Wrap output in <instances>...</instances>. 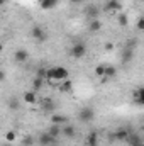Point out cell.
<instances>
[{
	"label": "cell",
	"mask_w": 144,
	"mask_h": 146,
	"mask_svg": "<svg viewBox=\"0 0 144 146\" xmlns=\"http://www.w3.org/2000/svg\"><path fill=\"white\" fill-rule=\"evenodd\" d=\"M68 76H70V72L65 66L48 68V80L49 82H63V80H68Z\"/></svg>",
	"instance_id": "6da1fadb"
},
{
	"label": "cell",
	"mask_w": 144,
	"mask_h": 146,
	"mask_svg": "<svg viewBox=\"0 0 144 146\" xmlns=\"http://www.w3.org/2000/svg\"><path fill=\"white\" fill-rule=\"evenodd\" d=\"M78 119L81 121V122H92L93 119H95V109L92 107V106H85V107H81V109L78 110Z\"/></svg>",
	"instance_id": "7a4b0ae2"
},
{
	"label": "cell",
	"mask_w": 144,
	"mask_h": 146,
	"mask_svg": "<svg viewBox=\"0 0 144 146\" xmlns=\"http://www.w3.org/2000/svg\"><path fill=\"white\" fill-rule=\"evenodd\" d=\"M85 54H87V44L85 42H75L71 48H70V56L71 58L81 60Z\"/></svg>",
	"instance_id": "3957f363"
},
{
	"label": "cell",
	"mask_w": 144,
	"mask_h": 146,
	"mask_svg": "<svg viewBox=\"0 0 144 146\" xmlns=\"http://www.w3.org/2000/svg\"><path fill=\"white\" fill-rule=\"evenodd\" d=\"M37 143H39L41 146H53V145H58V139H56L54 136H51L48 131H44V133L39 134Z\"/></svg>",
	"instance_id": "277c9868"
},
{
	"label": "cell",
	"mask_w": 144,
	"mask_h": 146,
	"mask_svg": "<svg viewBox=\"0 0 144 146\" xmlns=\"http://www.w3.org/2000/svg\"><path fill=\"white\" fill-rule=\"evenodd\" d=\"M31 36H32V39H36V41H46L48 34H46V31L41 26H34L31 29Z\"/></svg>",
	"instance_id": "5b68a950"
},
{
	"label": "cell",
	"mask_w": 144,
	"mask_h": 146,
	"mask_svg": "<svg viewBox=\"0 0 144 146\" xmlns=\"http://www.w3.org/2000/svg\"><path fill=\"white\" fill-rule=\"evenodd\" d=\"M132 58H134V49L124 46V48H122V53H120V60H122V63H131Z\"/></svg>",
	"instance_id": "8992f818"
},
{
	"label": "cell",
	"mask_w": 144,
	"mask_h": 146,
	"mask_svg": "<svg viewBox=\"0 0 144 146\" xmlns=\"http://www.w3.org/2000/svg\"><path fill=\"white\" fill-rule=\"evenodd\" d=\"M27 60H29L27 49H17V51L14 53V61H15V63H24V61H27Z\"/></svg>",
	"instance_id": "52a82bcc"
},
{
	"label": "cell",
	"mask_w": 144,
	"mask_h": 146,
	"mask_svg": "<svg viewBox=\"0 0 144 146\" xmlns=\"http://www.w3.org/2000/svg\"><path fill=\"white\" fill-rule=\"evenodd\" d=\"M85 15L88 21H93V19H98V9L95 5H87L85 9Z\"/></svg>",
	"instance_id": "ba28073f"
},
{
	"label": "cell",
	"mask_w": 144,
	"mask_h": 146,
	"mask_svg": "<svg viewBox=\"0 0 144 146\" xmlns=\"http://www.w3.org/2000/svg\"><path fill=\"white\" fill-rule=\"evenodd\" d=\"M22 99H24V102H27V104H36L37 100H39V99H37V92H34L32 88H31V90H26Z\"/></svg>",
	"instance_id": "9c48e42d"
},
{
	"label": "cell",
	"mask_w": 144,
	"mask_h": 146,
	"mask_svg": "<svg viewBox=\"0 0 144 146\" xmlns=\"http://www.w3.org/2000/svg\"><path fill=\"white\" fill-rule=\"evenodd\" d=\"M63 136H66L68 139H73L76 136V127L71 126V124H65L63 126Z\"/></svg>",
	"instance_id": "30bf717a"
},
{
	"label": "cell",
	"mask_w": 144,
	"mask_h": 146,
	"mask_svg": "<svg viewBox=\"0 0 144 146\" xmlns=\"http://www.w3.org/2000/svg\"><path fill=\"white\" fill-rule=\"evenodd\" d=\"M51 124H58V126H65L68 124V119L61 114H51Z\"/></svg>",
	"instance_id": "8fae6325"
},
{
	"label": "cell",
	"mask_w": 144,
	"mask_h": 146,
	"mask_svg": "<svg viewBox=\"0 0 144 146\" xmlns=\"http://www.w3.org/2000/svg\"><path fill=\"white\" fill-rule=\"evenodd\" d=\"M114 139L115 141H127L129 139V133H127V129H117L115 133H114Z\"/></svg>",
	"instance_id": "7c38bea8"
},
{
	"label": "cell",
	"mask_w": 144,
	"mask_h": 146,
	"mask_svg": "<svg viewBox=\"0 0 144 146\" xmlns=\"http://www.w3.org/2000/svg\"><path fill=\"white\" fill-rule=\"evenodd\" d=\"M85 141H87V146H97L98 145V133L97 131H90Z\"/></svg>",
	"instance_id": "4fadbf2b"
},
{
	"label": "cell",
	"mask_w": 144,
	"mask_h": 146,
	"mask_svg": "<svg viewBox=\"0 0 144 146\" xmlns=\"http://www.w3.org/2000/svg\"><path fill=\"white\" fill-rule=\"evenodd\" d=\"M105 9L108 12L110 10H122V3H120V0H107L105 2Z\"/></svg>",
	"instance_id": "5bb4252c"
},
{
	"label": "cell",
	"mask_w": 144,
	"mask_h": 146,
	"mask_svg": "<svg viewBox=\"0 0 144 146\" xmlns=\"http://www.w3.org/2000/svg\"><path fill=\"white\" fill-rule=\"evenodd\" d=\"M100 29H102V22H100V19H93V21L88 22V31H90V33H98Z\"/></svg>",
	"instance_id": "9a60e30c"
},
{
	"label": "cell",
	"mask_w": 144,
	"mask_h": 146,
	"mask_svg": "<svg viewBox=\"0 0 144 146\" xmlns=\"http://www.w3.org/2000/svg\"><path fill=\"white\" fill-rule=\"evenodd\" d=\"M48 133L58 139V136H59V134H63V126H58V124H51V127L48 129Z\"/></svg>",
	"instance_id": "2e32d148"
},
{
	"label": "cell",
	"mask_w": 144,
	"mask_h": 146,
	"mask_svg": "<svg viewBox=\"0 0 144 146\" xmlns=\"http://www.w3.org/2000/svg\"><path fill=\"white\" fill-rule=\"evenodd\" d=\"M58 2H59V0H44V2L39 3V5H41L42 10H51V9H54V7L58 5Z\"/></svg>",
	"instance_id": "e0dca14e"
},
{
	"label": "cell",
	"mask_w": 144,
	"mask_h": 146,
	"mask_svg": "<svg viewBox=\"0 0 144 146\" xmlns=\"http://www.w3.org/2000/svg\"><path fill=\"white\" fill-rule=\"evenodd\" d=\"M117 24H119L120 27H127V24H129V17H127V14L120 12V14L117 15Z\"/></svg>",
	"instance_id": "ac0fdd59"
},
{
	"label": "cell",
	"mask_w": 144,
	"mask_h": 146,
	"mask_svg": "<svg viewBox=\"0 0 144 146\" xmlns=\"http://www.w3.org/2000/svg\"><path fill=\"white\" fill-rule=\"evenodd\" d=\"M134 99L137 104H143L144 106V87H139L136 92H134Z\"/></svg>",
	"instance_id": "d6986e66"
},
{
	"label": "cell",
	"mask_w": 144,
	"mask_h": 146,
	"mask_svg": "<svg viewBox=\"0 0 144 146\" xmlns=\"http://www.w3.org/2000/svg\"><path fill=\"white\" fill-rule=\"evenodd\" d=\"M42 87H44V78H39V76H36V78L32 80V90H34V92H39Z\"/></svg>",
	"instance_id": "ffe728a7"
},
{
	"label": "cell",
	"mask_w": 144,
	"mask_h": 146,
	"mask_svg": "<svg viewBox=\"0 0 144 146\" xmlns=\"http://www.w3.org/2000/svg\"><path fill=\"white\" fill-rule=\"evenodd\" d=\"M115 75H117V68H115L114 65H105V76L112 78V76H115Z\"/></svg>",
	"instance_id": "44dd1931"
},
{
	"label": "cell",
	"mask_w": 144,
	"mask_h": 146,
	"mask_svg": "<svg viewBox=\"0 0 144 146\" xmlns=\"http://www.w3.org/2000/svg\"><path fill=\"white\" fill-rule=\"evenodd\" d=\"M15 139H17V133H15L14 129H10V131H7V133H5V141L12 143V141H15Z\"/></svg>",
	"instance_id": "7402d4cb"
},
{
	"label": "cell",
	"mask_w": 144,
	"mask_h": 146,
	"mask_svg": "<svg viewBox=\"0 0 144 146\" xmlns=\"http://www.w3.org/2000/svg\"><path fill=\"white\" fill-rule=\"evenodd\" d=\"M95 75L98 78H104L105 76V65H97L95 66Z\"/></svg>",
	"instance_id": "603a6c76"
},
{
	"label": "cell",
	"mask_w": 144,
	"mask_h": 146,
	"mask_svg": "<svg viewBox=\"0 0 144 146\" xmlns=\"http://www.w3.org/2000/svg\"><path fill=\"white\" fill-rule=\"evenodd\" d=\"M73 88V83H71V80L68 78V80H63V83H61V90L63 92H70Z\"/></svg>",
	"instance_id": "cb8c5ba5"
},
{
	"label": "cell",
	"mask_w": 144,
	"mask_h": 146,
	"mask_svg": "<svg viewBox=\"0 0 144 146\" xmlns=\"http://www.w3.org/2000/svg\"><path fill=\"white\" fill-rule=\"evenodd\" d=\"M129 143L132 146H137V145H143V139L139 138V136H129V139H127Z\"/></svg>",
	"instance_id": "d4e9b609"
},
{
	"label": "cell",
	"mask_w": 144,
	"mask_h": 146,
	"mask_svg": "<svg viewBox=\"0 0 144 146\" xmlns=\"http://www.w3.org/2000/svg\"><path fill=\"white\" fill-rule=\"evenodd\" d=\"M34 143H36V141H34L32 136H24V138H22V145L24 146H32Z\"/></svg>",
	"instance_id": "484cf974"
},
{
	"label": "cell",
	"mask_w": 144,
	"mask_h": 146,
	"mask_svg": "<svg viewBox=\"0 0 144 146\" xmlns=\"http://www.w3.org/2000/svg\"><path fill=\"white\" fill-rule=\"evenodd\" d=\"M42 104H44V109H46V110H53V109H54V106H53V100H51V99H44V100H42Z\"/></svg>",
	"instance_id": "4316f807"
},
{
	"label": "cell",
	"mask_w": 144,
	"mask_h": 146,
	"mask_svg": "<svg viewBox=\"0 0 144 146\" xmlns=\"http://www.w3.org/2000/svg\"><path fill=\"white\" fill-rule=\"evenodd\" d=\"M136 29H137V31H144V15L137 19V22H136Z\"/></svg>",
	"instance_id": "83f0119b"
},
{
	"label": "cell",
	"mask_w": 144,
	"mask_h": 146,
	"mask_svg": "<svg viewBox=\"0 0 144 146\" xmlns=\"http://www.w3.org/2000/svg\"><path fill=\"white\" fill-rule=\"evenodd\" d=\"M36 76H39V78H48V68H39Z\"/></svg>",
	"instance_id": "f1b7e54d"
},
{
	"label": "cell",
	"mask_w": 144,
	"mask_h": 146,
	"mask_svg": "<svg viewBox=\"0 0 144 146\" xmlns=\"http://www.w3.org/2000/svg\"><path fill=\"white\" fill-rule=\"evenodd\" d=\"M114 48H115V44H114V42H105V46H104V49H105V51H112Z\"/></svg>",
	"instance_id": "f546056e"
},
{
	"label": "cell",
	"mask_w": 144,
	"mask_h": 146,
	"mask_svg": "<svg viewBox=\"0 0 144 146\" xmlns=\"http://www.w3.org/2000/svg\"><path fill=\"white\" fill-rule=\"evenodd\" d=\"M10 107H12V109H19V102H17L15 99H12V102H10Z\"/></svg>",
	"instance_id": "4dcf8cb0"
},
{
	"label": "cell",
	"mask_w": 144,
	"mask_h": 146,
	"mask_svg": "<svg viewBox=\"0 0 144 146\" xmlns=\"http://www.w3.org/2000/svg\"><path fill=\"white\" fill-rule=\"evenodd\" d=\"M70 3H71V5H81L83 0H70Z\"/></svg>",
	"instance_id": "1f68e13d"
},
{
	"label": "cell",
	"mask_w": 144,
	"mask_h": 146,
	"mask_svg": "<svg viewBox=\"0 0 144 146\" xmlns=\"http://www.w3.org/2000/svg\"><path fill=\"white\" fill-rule=\"evenodd\" d=\"M5 2H7V0H0V5H5Z\"/></svg>",
	"instance_id": "d6a6232c"
},
{
	"label": "cell",
	"mask_w": 144,
	"mask_h": 146,
	"mask_svg": "<svg viewBox=\"0 0 144 146\" xmlns=\"http://www.w3.org/2000/svg\"><path fill=\"white\" fill-rule=\"evenodd\" d=\"M37 2H39V3H42V2H44V0H37Z\"/></svg>",
	"instance_id": "836d02e7"
},
{
	"label": "cell",
	"mask_w": 144,
	"mask_h": 146,
	"mask_svg": "<svg viewBox=\"0 0 144 146\" xmlns=\"http://www.w3.org/2000/svg\"><path fill=\"white\" fill-rule=\"evenodd\" d=\"M53 146H56V145H53Z\"/></svg>",
	"instance_id": "e575fe53"
}]
</instances>
